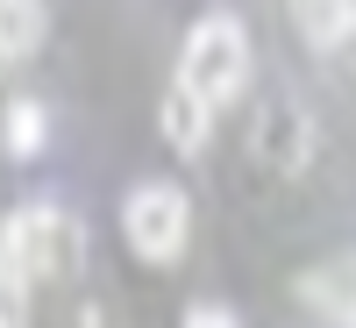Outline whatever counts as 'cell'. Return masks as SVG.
<instances>
[{"label":"cell","instance_id":"obj_6","mask_svg":"<svg viewBox=\"0 0 356 328\" xmlns=\"http://www.w3.org/2000/svg\"><path fill=\"white\" fill-rule=\"evenodd\" d=\"M43 29H50L43 0H0V65H8V57H36Z\"/></svg>","mask_w":356,"mask_h":328},{"label":"cell","instance_id":"obj_10","mask_svg":"<svg viewBox=\"0 0 356 328\" xmlns=\"http://www.w3.org/2000/svg\"><path fill=\"white\" fill-rule=\"evenodd\" d=\"M186 328H243V321H235L228 307H193V314H186Z\"/></svg>","mask_w":356,"mask_h":328},{"label":"cell","instance_id":"obj_4","mask_svg":"<svg viewBox=\"0 0 356 328\" xmlns=\"http://www.w3.org/2000/svg\"><path fill=\"white\" fill-rule=\"evenodd\" d=\"M300 300H307L321 321L356 328V257H328V264H314V272L300 279Z\"/></svg>","mask_w":356,"mask_h":328},{"label":"cell","instance_id":"obj_1","mask_svg":"<svg viewBox=\"0 0 356 328\" xmlns=\"http://www.w3.org/2000/svg\"><path fill=\"white\" fill-rule=\"evenodd\" d=\"M250 79V36L235 15H200L193 36H186V57H178V86H193L200 100H235Z\"/></svg>","mask_w":356,"mask_h":328},{"label":"cell","instance_id":"obj_9","mask_svg":"<svg viewBox=\"0 0 356 328\" xmlns=\"http://www.w3.org/2000/svg\"><path fill=\"white\" fill-rule=\"evenodd\" d=\"M8 150L15 157H36L43 150V107H29V100L8 107Z\"/></svg>","mask_w":356,"mask_h":328},{"label":"cell","instance_id":"obj_5","mask_svg":"<svg viewBox=\"0 0 356 328\" xmlns=\"http://www.w3.org/2000/svg\"><path fill=\"white\" fill-rule=\"evenodd\" d=\"M157 122H164V143H171V150L193 157V150H207V136H214V100H200L193 86H171Z\"/></svg>","mask_w":356,"mask_h":328},{"label":"cell","instance_id":"obj_3","mask_svg":"<svg viewBox=\"0 0 356 328\" xmlns=\"http://www.w3.org/2000/svg\"><path fill=\"white\" fill-rule=\"evenodd\" d=\"M122 235L143 264H171L186 257V235H193V207L171 178H143V186L122 200Z\"/></svg>","mask_w":356,"mask_h":328},{"label":"cell","instance_id":"obj_8","mask_svg":"<svg viewBox=\"0 0 356 328\" xmlns=\"http://www.w3.org/2000/svg\"><path fill=\"white\" fill-rule=\"evenodd\" d=\"M29 321V272L0 250V328H22Z\"/></svg>","mask_w":356,"mask_h":328},{"label":"cell","instance_id":"obj_2","mask_svg":"<svg viewBox=\"0 0 356 328\" xmlns=\"http://www.w3.org/2000/svg\"><path fill=\"white\" fill-rule=\"evenodd\" d=\"M0 250H8L29 279H72L86 264V228L65 207H22V214L0 228Z\"/></svg>","mask_w":356,"mask_h":328},{"label":"cell","instance_id":"obj_7","mask_svg":"<svg viewBox=\"0 0 356 328\" xmlns=\"http://www.w3.org/2000/svg\"><path fill=\"white\" fill-rule=\"evenodd\" d=\"M300 8V22H307V36L328 50V43H342L349 29H356V0H292Z\"/></svg>","mask_w":356,"mask_h":328}]
</instances>
